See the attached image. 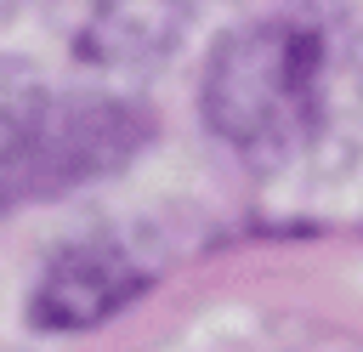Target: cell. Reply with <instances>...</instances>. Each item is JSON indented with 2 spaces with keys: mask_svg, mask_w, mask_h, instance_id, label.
Listing matches in <instances>:
<instances>
[{
  "mask_svg": "<svg viewBox=\"0 0 363 352\" xmlns=\"http://www.w3.org/2000/svg\"><path fill=\"white\" fill-rule=\"evenodd\" d=\"M340 34L323 11H278L227 34L204 62V119L250 159H289L306 148L335 102Z\"/></svg>",
  "mask_w": 363,
  "mask_h": 352,
  "instance_id": "cell-1",
  "label": "cell"
},
{
  "mask_svg": "<svg viewBox=\"0 0 363 352\" xmlns=\"http://www.w3.org/2000/svg\"><path fill=\"white\" fill-rule=\"evenodd\" d=\"M147 142V114L113 91H62L0 57V210L113 176Z\"/></svg>",
  "mask_w": 363,
  "mask_h": 352,
  "instance_id": "cell-2",
  "label": "cell"
},
{
  "mask_svg": "<svg viewBox=\"0 0 363 352\" xmlns=\"http://www.w3.org/2000/svg\"><path fill=\"white\" fill-rule=\"evenodd\" d=\"M153 284V267L113 233H91V238H74L62 244L34 295H28V318L40 329H91L102 318H113L119 307H130L142 290Z\"/></svg>",
  "mask_w": 363,
  "mask_h": 352,
  "instance_id": "cell-3",
  "label": "cell"
},
{
  "mask_svg": "<svg viewBox=\"0 0 363 352\" xmlns=\"http://www.w3.org/2000/svg\"><path fill=\"white\" fill-rule=\"evenodd\" d=\"M193 0H96L79 28V57L102 74H153L187 34Z\"/></svg>",
  "mask_w": 363,
  "mask_h": 352,
  "instance_id": "cell-4",
  "label": "cell"
}]
</instances>
